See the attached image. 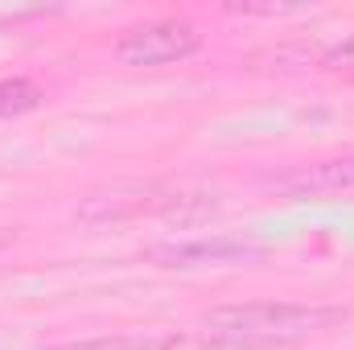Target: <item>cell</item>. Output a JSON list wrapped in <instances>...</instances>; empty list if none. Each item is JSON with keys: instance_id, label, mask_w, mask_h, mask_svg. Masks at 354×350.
Masks as SVG:
<instances>
[{"instance_id": "obj_3", "label": "cell", "mask_w": 354, "mask_h": 350, "mask_svg": "<svg viewBox=\"0 0 354 350\" xmlns=\"http://www.w3.org/2000/svg\"><path fill=\"white\" fill-rule=\"evenodd\" d=\"M264 248L252 239H231V235H214V239H189V243H165L153 252V260L165 268H202V264H248L260 260Z\"/></svg>"}, {"instance_id": "obj_5", "label": "cell", "mask_w": 354, "mask_h": 350, "mask_svg": "<svg viewBox=\"0 0 354 350\" xmlns=\"http://www.w3.org/2000/svg\"><path fill=\"white\" fill-rule=\"evenodd\" d=\"M174 347L169 338H149V334H103V338H83V342H58L46 350H165Z\"/></svg>"}, {"instance_id": "obj_7", "label": "cell", "mask_w": 354, "mask_h": 350, "mask_svg": "<svg viewBox=\"0 0 354 350\" xmlns=\"http://www.w3.org/2000/svg\"><path fill=\"white\" fill-rule=\"evenodd\" d=\"M322 66H326V71H354V33H346L338 46H330V50H326Z\"/></svg>"}, {"instance_id": "obj_4", "label": "cell", "mask_w": 354, "mask_h": 350, "mask_svg": "<svg viewBox=\"0 0 354 350\" xmlns=\"http://www.w3.org/2000/svg\"><path fill=\"white\" fill-rule=\"evenodd\" d=\"M292 198H330V194H354V153L351 157H330L317 165H305L280 181Z\"/></svg>"}, {"instance_id": "obj_2", "label": "cell", "mask_w": 354, "mask_h": 350, "mask_svg": "<svg viewBox=\"0 0 354 350\" xmlns=\"http://www.w3.org/2000/svg\"><path fill=\"white\" fill-rule=\"evenodd\" d=\"M202 46V33L189 21H145L120 33L115 58L128 66H169Z\"/></svg>"}, {"instance_id": "obj_6", "label": "cell", "mask_w": 354, "mask_h": 350, "mask_svg": "<svg viewBox=\"0 0 354 350\" xmlns=\"http://www.w3.org/2000/svg\"><path fill=\"white\" fill-rule=\"evenodd\" d=\"M37 103H41L37 83H29V79H0V120L25 116V111H33Z\"/></svg>"}, {"instance_id": "obj_1", "label": "cell", "mask_w": 354, "mask_h": 350, "mask_svg": "<svg viewBox=\"0 0 354 350\" xmlns=\"http://www.w3.org/2000/svg\"><path fill=\"white\" fill-rule=\"evenodd\" d=\"M351 313L342 305H288V301H256V305H223L202 317V330L214 347L264 350L292 347L313 334L338 330Z\"/></svg>"}]
</instances>
